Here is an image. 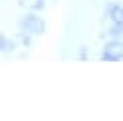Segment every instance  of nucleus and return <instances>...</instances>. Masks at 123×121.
I'll return each mask as SVG.
<instances>
[{"instance_id": "nucleus-1", "label": "nucleus", "mask_w": 123, "mask_h": 121, "mask_svg": "<svg viewBox=\"0 0 123 121\" xmlns=\"http://www.w3.org/2000/svg\"><path fill=\"white\" fill-rule=\"evenodd\" d=\"M106 15H108V21H110L106 35L111 36V38H119L123 35V6L121 4H108Z\"/></svg>"}, {"instance_id": "nucleus-2", "label": "nucleus", "mask_w": 123, "mask_h": 121, "mask_svg": "<svg viewBox=\"0 0 123 121\" xmlns=\"http://www.w3.org/2000/svg\"><path fill=\"white\" fill-rule=\"evenodd\" d=\"M19 31L27 33L31 36H38V35H42L46 31V23L42 21V17H38L35 13H25L19 19Z\"/></svg>"}, {"instance_id": "nucleus-3", "label": "nucleus", "mask_w": 123, "mask_h": 121, "mask_svg": "<svg viewBox=\"0 0 123 121\" xmlns=\"http://www.w3.org/2000/svg\"><path fill=\"white\" fill-rule=\"evenodd\" d=\"M100 58H102V61H121L123 60V40L121 38L108 40L102 48Z\"/></svg>"}, {"instance_id": "nucleus-4", "label": "nucleus", "mask_w": 123, "mask_h": 121, "mask_svg": "<svg viewBox=\"0 0 123 121\" xmlns=\"http://www.w3.org/2000/svg\"><path fill=\"white\" fill-rule=\"evenodd\" d=\"M17 4L25 10H31V12H38V10L46 8V0H17Z\"/></svg>"}, {"instance_id": "nucleus-5", "label": "nucleus", "mask_w": 123, "mask_h": 121, "mask_svg": "<svg viewBox=\"0 0 123 121\" xmlns=\"http://www.w3.org/2000/svg\"><path fill=\"white\" fill-rule=\"evenodd\" d=\"M0 46H2V52H4V54H8L10 50H13V48H15V42H13V40H10L6 35H2V38H0Z\"/></svg>"}]
</instances>
